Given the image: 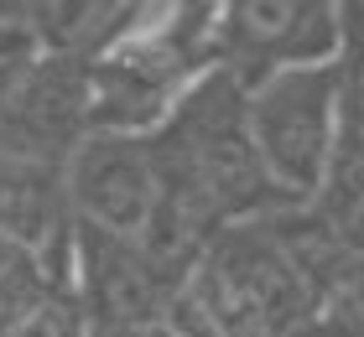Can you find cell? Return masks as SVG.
I'll return each mask as SVG.
<instances>
[{
  "label": "cell",
  "mask_w": 364,
  "mask_h": 337,
  "mask_svg": "<svg viewBox=\"0 0 364 337\" xmlns=\"http://www.w3.org/2000/svg\"><path fill=\"white\" fill-rule=\"evenodd\" d=\"M338 94H343V47L333 57L281 62L245 83L250 145L291 208H307L323 187L328 156H333Z\"/></svg>",
  "instance_id": "6da1fadb"
},
{
  "label": "cell",
  "mask_w": 364,
  "mask_h": 337,
  "mask_svg": "<svg viewBox=\"0 0 364 337\" xmlns=\"http://www.w3.org/2000/svg\"><path fill=\"white\" fill-rule=\"evenodd\" d=\"M89 135V57L37 47L0 83V150L68 166Z\"/></svg>",
  "instance_id": "7a4b0ae2"
},
{
  "label": "cell",
  "mask_w": 364,
  "mask_h": 337,
  "mask_svg": "<svg viewBox=\"0 0 364 337\" xmlns=\"http://www.w3.org/2000/svg\"><path fill=\"white\" fill-rule=\"evenodd\" d=\"M63 182H68L73 223H89L99 233L136 244L156 208V192H161L156 145H151V135L89 130L73 145L68 166H63Z\"/></svg>",
  "instance_id": "3957f363"
},
{
  "label": "cell",
  "mask_w": 364,
  "mask_h": 337,
  "mask_svg": "<svg viewBox=\"0 0 364 337\" xmlns=\"http://www.w3.org/2000/svg\"><path fill=\"white\" fill-rule=\"evenodd\" d=\"M0 233L26 244L58 291H73V208L63 166L0 150Z\"/></svg>",
  "instance_id": "277c9868"
},
{
  "label": "cell",
  "mask_w": 364,
  "mask_h": 337,
  "mask_svg": "<svg viewBox=\"0 0 364 337\" xmlns=\"http://www.w3.org/2000/svg\"><path fill=\"white\" fill-rule=\"evenodd\" d=\"M141 0H26V26L47 53L94 57L136 16Z\"/></svg>",
  "instance_id": "5b68a950"
},
{
  "label": "cell",
  "mask_w": 364,
  "mask_h": 337,
  "mask_svg": "<svg viewBox=\"0 0 364 337\" xmlns=\"http://www.w3.org/2000/svg\"><path fill=\"white\" fill-rule=\"evenodd\" d=\"M307 337H364V255L338 249L328 265Z\"/></svg>",
  "instance_id": "8992f818"
},
{
  "label": "cell",
  "mask_w": 364,
  "mask_h": 337,
  "mask_svg": "<svg viewBox=\"0 0 364 337\" xmlns=\"http://www.w3.org/2000/svg\"><path fill=\"white\" fill-rule=\"evenodd\" d=\"M47 291H58V285L47 280L42 260L31 255L26 244H16V239L0 233V337L21 322V316L37 306Z\"/></svg>",
  "instance_id": "52a82bcc"
},
{
  "label": "cell",
  "mask_w": 364,
  "mask_h": 337,
  "mask_svg": "<svg viewBox=\"0 0 364 337\" xmlns=\"http://www.w3.org/2000/svg\"><path fill=\"white\" fill-rule=\"evenodd\" d=\"M6 337H89V322L73 291H47Z\"/></svg>",
  "instance_id": "ba28073f"
},
{
  "label": "cell",
  "mask_w": 364,
  "mask_h": 337,
  "mask_svg": "<svg viewBox=\"0 0 364 337\" xmlns=\"http://www.w3.org/2000/svg\"><path fill=\"white\" fill-rule=\"evenodd\" d=\"M333 239H338V249H349V255H364V197L343 213V223L333 228Z\"/></svg>",
  "instance_id": "9c48e42d"
},
{
  "label": "cell",
  "mask_w": 364,
  "mask_h": 337,
  "mask_svg": "<svg viewBox=\"0 0 364 337\" xmlns=\"http://www.w3.org/2000/svg\"><path fill=\"white\" fill-rule=\"evenodd\" d=\"M354 6H359V0H354ZM359 11H364V6H359Z\"/></svg>",
  "instance_id": "30bf717a"
}]
</instances>
